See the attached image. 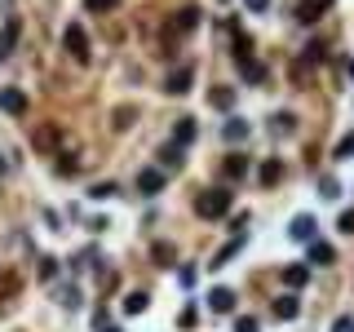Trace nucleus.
Returning a JSON list of instances; mask_svg holds the SVG:
<instances>
[{
  "mask_svg": "<svg viewBox=\"0 0 354 332\" xmlns=\"http://www.w3.org/2000/svg\"><path fill=\"white\" fill-rule=\"evenodd\" d=\"M195 213L204 217V222H221V217L230 213V191L226 186H213V191H204L195 199Z\"/></svg>",
  "mask_w": 354,
  "mask_h": 332,
  "instance_id": "1",
  "label": "nucleus"
},
{
  "mask_svg": "<svg viewBox=\"0 0 354 332\" xmlns=\"http://www.w3.org/2000/svg\"><path fill=\"white\" fill-rule=\"evenodd\" d=\"M62 44H67V53H71V58H76L80 66H85V62L93 58V53H89V36H85V27H80V23H71V27H67Z\"/></svg>",
  "mask_w": 354,
  "mask_h": 332,
  "instance_id": "2",
  "label": "nucleus"
},
{
  "mask_svg": "<svg viewBox=\"0 0 354 332\" xmlns=\"http://www.w3.org/2000/svg\"><path fill=\"white\" fill-rule=\"evenodd\" d=\"M0 111H5V116H27V93L23 89H0Z\"/></svg>",
  "mask_w": 354,
  "mask_h": 332,
  "instance_id": "3",
  "label": "nucleus"
},
{
  "mask_svg": "<svg viewBox=\"0 0 354 332\" xmlns=\"http://www.w3.org/2000/svg\"><path fill=\"white\" fill-rule=\"evenodd\" d=\"M137 191H142V195H160L164 191V173H160V168H142V173H137Z\"/></svg>",
  "mask_w": 354,
  "mask_h": 332,
  "instance_id": "4",
  "label": "nucleus"
},
{
  "mask_svg": "<svg viewBox=\"0 0 354 332\" xmlns=\"http://www.w3.org/2000/svg\"><path fill=\"white\" fill-rule=\"evenodd\" d=\"M328 5H332V0H301V5H297V23H305V27L319 23V14H323Z\"/></svg>",
  "mask_w": 354,
  "mask_h": 332,
  "instance_id": "5",
  "label": "nucleus"
},
{
  "mask_svg": "<svg viewBox=\"0 0 354 332\" xmlns=\"http://www.w3.org/2000/svg\"><path fill=\"white\" fill-rule=\"evenodd\" d=\"M323 58H328V44H323V40H310L301 49V66H305V71H310V66H323Z\"/></svg>",
  "mask_w": 354,
  "mask_h": 332,
  "instance_id": "6",
  "label": "nucleus"
},
{
  "mask_svg": "<svg viewBox=\"0 0 354 332\" xmlns=\"http://www.w3.org/2000/svg\"><path fill=\"white\" fill-rule=\"evenodd\" d=\"M36 151H53V146H58V142H62V129L58 125H44V129H36Z\"/></svg>",
  "mask_w": 354,
  "mask_h": 332,
  "instance_id": "7",
  "label": "nucleus"
},
{
  "mask_svg": "<svg viewBox=\"0 0 354 332\" xmlns=\"http://www.w3.org/2000/svg\"><path fill=\"white\" fill-rule=\"evenodd\" d=\"M195 27H200V9L186 5L182 14H173V27H169V31H195Z\"/></svg>",
  "mask_w": 354,
  "mask_h": 332,
  "instance_id": "8",
  "label": "nucleus"
},
{
  "mask_svg": "<svg viewBox=\"0 0 354 332\" xmlns=\"http://www.w3.org/2000/svg\"><path fill=\"white\" fill-rule=\"evenodd\" d=\"M288 235H292V240H301V244H310V240H314V217H310V213L292 217V231H288Z\"/></svg>",
  "mask_w": 354,
  "mask_h": 332,
  "instance_id": "9",
  "label": "nucleus"
},
{
  "mask_svg": "<svg viewBox=\"0 0 354 332\" xmlns=\"http://www.w3.org/2000/svg\"><path fill=\"white\" fill-rule=\"evenodd\" d=\"M279 177H284V164H279V159H262L257 182H262V186H279Z\"/></svg>",
  "mask_w": 354,
  "mask_h": 332,
  "instance_id": "10",
  "label": "nucleus"
},
{
  "mask_svg": "<svg viewBox=\"0 0 354 332\" xmlns=\"http://www.w3.org/2000/svg\"><path fill=\"white\" fill-rule=\"evenodd\" d=\"M208 306L217 310V315H230V310H235V292H230V288H213Z\"/></svg>",
  "mask_w": 354,
  "mask_h": 332,
  "instance_id": "11",
  "label": "nucleus"
},
{
  "mask_svg": "<svg viewBox=\"0 0 354 332\" xmlns=\"http://www.w3.org/2000/svg\"><path fill=\"white\" fill-rule=\"evenodd\" d=\"M310 261H314V266H332V261H337V248H332V244L310 240Z\"/></svg>",
  "mask_w": 354,
  "mask_h": 332,
  "instance_id": "12",
  "label": "nucleus"
},
{
  "mask_svg": "<svg viewBox=\"0 0 354 332\" xmlns=\"http://www.w3.org/2000/svg\"><path fill=\"white\" fill-rule=\"evenodd\" d=\"M284 283H288V288H305V283H310V266H288Z\"/></svg>",
  "mask_w": 354,
  "mask_h": 332,
  "instance_id": "13",
  "label": "nucleus"
},
{
  "mask_svg": "<svg viewBox=\"0 0 354 332\" xmlns=\"http://www.w3.org/2000/svg\"><path fill=\"white\" fill-rule=\"evenodd\" d=\"M221 168H226V177H230V182L248 177V159H244V155H226V164H221Z\"/></svg>",
  "mask_w": 354,
  "mask_h": 332,
  "instance_id": "14",
  "label": "nucleus"
},
{
  "mask_svg": "<svg viewBox=\"0 0 354 332\" xmlns=\"http://www.w3.org/2000/svg\"><path fill=\"white\" fill-rule=\"evenodd\" d=\"M173 142H177V146L195 142V120H191V116H186V120H177V129H173Z\"/></svg>",
  "mask_w": 354,
  "mask_h": 332,
  "instance_id": "15",
  "label": "nucleus"
},
{
  "mask_svg": "<svg viewBox=\"0 0 354 332\" xmlns=\"http://www.w3.org/2000/svg\"><path fill=\"white\" fill-rule=\"evenodd\" d=\"M275 315H279V319H297V315H301L297 297H279V301H275Z\"/></svg>",
  "mask_w": 354,
  "mask_h": 332,
  "instance_id": "16",
  "label": "nucleus"
},
{
  "mask_svg": "<svg viewBox=\"0 0 354 332\" xmlns=\"http://www.w3.org/2000/svg\"><path fill=\"white\" fill-rule=\"evenodd\" d=\"M191 89V66H182V71L169 75V93H186Z\"/></svg>",
  "mask_w": 354,
  "mask_h": 332,
  "instance_id": "17",
  "label": "nucleus"
},
{
  "mask_svg": "<svg viewBox=\"0 0 354 332\" xmlns=\"http://www.w3.org/2000/svg\"><path fill=\"white\" fill-rule=\"evenodd\" d=\"M160 164L164 168H182V146H177V142H169V146L160 151Z\"/></svg>",
  "mask_w": 354,
  "mask_h": 332,
  "instance_id": "18",
  "label": "nucleus"
},
{
  "mask_svg": "<svg viewBox=\"0 0 354 332\" xmlns=\"http://www.w3.org/2000/svg\"><path fill=\"white\" fill-rule=\"evenodd\" d=\"M146 306H151V297H146V292H128V297H124V310H128V315H142Z\"/></svg>",
  "mask_w": 354,
  "mask_h": 332,
  "instance_id": "19",
  "label": "nucleus"
},
{
  "mask_svg": "<svg viewBox=\"0 0 354 332\" xmlns=\"http://www.w3.org/2000/svg\"><path fill=\"white\" fill-rule=\"evenodd\" d=\"M208 102H213V107H221V111H230V107H235V89H213Z\"/></svg>",
  "mask_w": 354,
  "mask_h": 332,
  "instance_id": "20",
  "label": "nucleus"
},
{
  "mask_svg": "<svg viewBox=\"0 0 354 332\" xmlns=\"http://www.w3.org/2000/svg\"><path fill=\"white\" fill-rule=\"evenodd\" d=\"M151 257L160 261V266H173V261H177V248H173V244H155V248H151Z\"/></svg>",
  "mask_w": 354,
  "mask_h": 332,
  "instance_id": "21",
  "label": "nucleus"
},
{
  "mask_svg": "<svg viewBox=\"0 0 354 332\" xmlns=\"http://www.w3.org/2000/svg\"><path fill=\"white\" fill-rule=\"evenodd\" d=\"M239 248H244V235H235V240H230V244H226V248H221V253H217V257H213V266H221V261H230V257H235V253H239Z\"/></svg>",
  "mask_w": 354,
  "mask_h": 332,
  "instance_id": "22",
  "label": "nucleus"
},
{
  "mask_svg": "<svg viewBox=\"0 0 354 332\" xmlns=\"http://www.w3.org/2000/svg\"><path fill=\"white\" fill-rule=\"evenodd\" d=\"M226 138L230 142H244L248 138V120H226Z\"/></svg>",
  "mask_w": 354,
  "mask_h": 332,
  "instance_id": "23",
  "label": "nucleus"
},
{
  "mask_svg": "<svg viewBox=\"0 0 354 332\" xmlns=\"http://www.w3.org/2000/svg\"><path fill=\"white\" fill-rule=\"evenodd\" d=\"M239 71H244L248 80H266V66H262V62H253V58H248V62H239Z\"/></svg>",
  "mask_w": 354,
  "mask_h": 332,
  "instance_id": "24",
  "label": "nucleus"
},
{
  "mask_svg": "<svg viewBox=\"0 0 354 332\" xmlns=\"http://www.w3.org/2000/svg\"><path fill=\"white\" fill-rule=\"evenodd\" d=\"M89 14H111V9H120V0H85Z\"/></svg>",
  "mask_w": 354,
  "mask_h": 332,
  "instance_id": "25",
  "label": "nucleus"
},
{
  "mask_svg": "<svg viewBox=\"0 0 354 332\" xmlns=\"http://www.w3.org/2000/svg\"><path fill=\"white\" fill-rule=\"evenodd\" d=\"M89 195H93V199H111V195H115V182H98Z\"/></svg>",
  "mask_w": 354,
  "mask_h": 332,
  "instance_id": "26",
  "label": "nucleus"
},
{
  "mask_svg": "<svg viewBox=\"0 0 354 332\" xmlns=\"http://www.w3.org/2000/svg\"><path fill=\"white\" fill-rule=\"evenodd\" d=\"M354 155V133H350V138H341L337 142V159H350Z\"/></svg>",
  "mask_w": 354,
  "mask_h": 332,
  "instance_id": "27",
  "label": "nucleus"
},
{
  "mask_svg": "<svg viewBox=\"0 0 354 332\" xmlns=\"http://www.w3.org/2000/svg\"><path fill=\"white\" fill-rule=\"evenodd\" d=\"M18 292V274H5V279H0V297H14Z\"/></svg>",
  "mask_w": 354,
  "mask_h": 332,
  "instance_id": "28",
  "label": "nucleus"
},
{
  "mask_svg": "<svg viewBox=\"0 0 354 332\" xmlns=\"http://www.w3.org/2000/svg\"><path fill=\"white\" fill-rule=\"evenodd\" d=\"M128 120H133V107H120L115 111V129H128Z\"/></svg>",
  "mask_w": 354,
  "mask_h": 332,
  "instance_id": "29",
  "label": "nucleus"
},
{
  "mask_svg": "<svg viewBox=\"0 0 354 332\" xmlns=\"http://www.w3.org/2000/svg\"><path fill=\"white\" fill-rule=\"evenodd\" d=\"M53 274H58V261L44 257V261H40V279H53Z\"/></svg>",
  "mask_w": 354,
  "mask_h": 332,
  "instance_id": "30",
  "label": "nucleus"
},
{
  "mask_svg": "<svg viewBox=\"0 0 354 332\" xmlns=\"http://www.w3.org/2000/svg\"><path fill=\"white\" fill-rule=\"evenodd\" d=\"M235 332H257V319H253V315H244V319H235Z\"/></svg>",
  "mask_w": 354,
  "mask_h": 332,
  "instance_id": "31",
  "label": "nucleus"
},
{
  "mask_svg": "<svg viewBox=\"0 0 354 332\" xmlns=\"http://www.w3.org/2000/svg\"><path fill=\"white\" fill-rule=\"evenodd\" d=\"M337 226H341L346 235H354V208H350V213H341V217H337Z\"/></svg>",
  "mask_w": 354,
  "mask_h": 332,
  "instance_id": "32",
  "label": "nucleus"
},
{
  "mask_svg": "<svg viewBox=\"0 0 354 332\" xmlns=\"http://www.w3.org/2000/svg\"><path fill=\"white\" fill-rule=\"evenodd\" d=\"M62 306L76 310V306H80V292H76V288H62Z\"/></svg>",
  "mask_w": 354,
  "mask_h": 332,
  "instance_id": "33",
  "label": "nucleus"
},
{
  "mask_svg": "<svg viewBox=\"0 0 354 332\" xmlns=\"http://www.w3.org/2000/svg\"><path fill=\"white\" fill-rule=\"evenodd\" d=\"M332 332H354V319H350V315H341L337 324H332Z\"/></svg>",
  "mask_w": 354,
  "mask_h": 332,
  "instance_id": "34",
  "label": "nucleus"
},
{
  "mask_svg": "<svg viewBox=\"0 0 354 332\" xmlns=\"http://www.w3.org/2000/svg\"><path fill=\"white\" fill-rule=\"evenodd\" d=\"M292 125H297V120H292V116H275V129H279V133H288V129H292Z\"/></svg>",
  "mask_w": 354,
  "mask_h": 332,
  "instance_id": "35",
  "label": "nucleus"
},
{
  "mask_svg": "<svg viewBox=\"0 0 354 332\" xmlns=\"http://www.w3.org/2000/svg\"><path fill=\"white\" fill-rule=\"evenodd\" d=\"M266 5H270V0H248V9H257V14H262Z\"/></svg>",
  "mask_w": 354,
  "mask_h": 332,
  "instance_id": "36",
  "label": "nucleus"
},
{
  "mask_svg": "<svg viewBox=\"0 0 354 332\" xmlns=\"http://www.w3.org/2000/svg\"><path fill=\"white\" fill-rule=\"evenodd\" d=\"M5 53H9V49H5V44H0V58H5Z\"/></svg>",
  "mask_w": 354,
  "mask_h": 332,
  "instance_id": "37",
  "label": "nucleus"
},
{
  "mask_svg": "<svg viewBox=\"0 0 354 332\" xmlns=\"http://www.w3.org/2000/svg\"><path fill=\"white\" fill-rule=\"evenodd\" d=\"M350 75H354V62H350Z\"/></svg>",
  "mask_w": 354,
  "mask_h": 332,
  "instance_id": "38",
  "label": "nucleus"
},
{
  "mask_svg": "<svg viewBox=\"0 0 354 332\" xmlns=\"http://www.w3.org/2000/svg\"><path fill=\"white\" fill-rule=\"evenodd\" d=\"M111 332H120V328H111Z\"/></svg>",
  "mask_w": 354,
  "mask_h": 332,
  "instance_id": "39",
  "label": "nucleus"
}]
</instances>
